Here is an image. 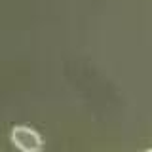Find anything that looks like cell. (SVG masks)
Returning a JSON list of instances; mask_svg holds the SVG:
<instances>
[{"instance_id": "obj_2", "label": "cell", "mask_w": 152, "mask_h": 152, "mask_svg": "<svg viewBox=\"0 0 152 152\" xmlns=\"http://www.w3.org/2000/svg\"><path fill=\"white\" fill-rule=\"evenodd\" d=\"M145 152H152V148H148V150H145Z\"/></svg>"}, {"instance_id": "obj_1", "label": "cell", "mask_w": 152, "mask_h": 152, "mask_svg": "<svg viewBox=\"0 0 152 152\" xmlns=\"http://www.w3.org/2000/svg\"><path fill=\"white\" fill-rule=\"evenodd\" d=\"M12 142L21 152H40L44 146L40 133L27 126H15L12 129Z\"/></svg>"}]
</instances>
